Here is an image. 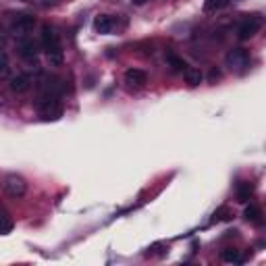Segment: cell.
Instances as JSON below:
<instances>
[{
    "mask_svg": "<svg viewBox=\"0 0 266 266\" xmlns=\"http://www.w3.org/2000/svg\"><path fill=\"white\" fill-rule=\"evenodd\" d=\"M131 3H133V5H138V7H140V5H146V3H148V0H131Z\"/></svg>",
    "mask_w": 266,
    "mask_h": 266,
    "instance_id": "21",
    "label": "cell"
},
{
    "mask_svg": "<svg viewBox=\"0 0 266 266\" xmlns=\"http://www.w3.org/2000/svg\"><path fill=\"white\" fill-rule=\"evenodd\" d=\"M183 75H185V81L192 85V87H196V85H200L202 83V71L200 69H185L183 71Z\"/></svg>",
    "mask_w": 266,
    "mask_h": 266,
    "instance_id": "13",
    "label": "cell"
},
{
    "mask_svg": "<svg viewBox=\"0 0 266 266\" xmlns=\"http://www.w3.org/2000/svg\"><path fill=\"white\" fill-rule=\"evenodd\" d=\"M227 218H229V210H227V208H220V210L214 212V218H212V220L216 223V220H227Z\"/></svg>",
    "mask_w": 266,
    "mask_h": 266,
    "instance_id": "19",
    "label": "cell"
},
{
    "mask_svg": "<svg viewBox=\"0 0 266 266\" xmlns=\"http://www.w3.org/2000/svg\"><path fill=\"white\" fill-rule=\"evenodd\" d=\"M31 83H33L31 75L19 73V75H15V77L11 79V92H13V94H25V92L31 90Z\"/></svg>",
    "mask_w": 266,
    "mask_h": 266,
    "instance_id": "9",
    "label": "cell"
},
{
    "mask_svg": "<svg viewBox=\"0 0 266 266\" xmlns=\"http://www.w3.org/2000/svg\"><path fill=\"white\" fill-rule=\"evenodd\" d=\"M243 216H245V220H250L254 225H262V210H260V206H256V204H250L248 208H245Z\"/></svg>",
    "mask_w": 266,
    "mask_h": 266,
    "instance_id": "12",
    "label": "cell"
},
{
    "mask_svg": "<svg viewBox=\"0 0 266 266\" xmlns=\"http://www.w3.org/2000/svg\"><path fill=\"white\" fill-rule=\"evenodd\" d=\"M11 231H13V220L5 212H0V235H7Z\"/></svg>",
    "mask_w": 266,
    "mask_h": 266,
    "instance_id": "17",
    "label": "cell"
},
{
    "mask_svg": "<svg viewBox=\"0 0 266 266\" xmlns=\"http://www.w3.org/2000/svg\"><path fill=\"white\" fill-rule=\"evenodd\" d=\"M220 258H223L227 264H239V262H243V256H241V252H239V250H233V248H229V250H223Z\"/></svg>",
    "mask_w": 266,
    "mask_h": 266,
    "instance_id": "14",
    "label": "cell"
},
{
    "mask_svg": "<svg viewBox=\"0 0 266 266\" xmlns=\"http://www.w3.org/2000/svg\"><path fill=\"white\" fill-rule=\"evenodd\" d=\"M3 187H5V194L13 200L23 198L27 194V181L21 175H7L3 181Z\"/></svg>",
    "mask_w": 266,
    "mask_h": 266,
    "instance_id": "4",
    "label": "cell"
},
{
    "mask_svg": "<svg viewBox=\"0 0 266 266\" xmlns=\"http://www.w3.org/2000/svg\"><path fill=\"white\" fill-rule=\"evenodd\" d=\"M7 73H9V56L0 50V77L7 75Z\"/></svg>",
    "mask_w": 266,
    "mask_h": 266,
    "instance_id": "18",
    "label": "cell"
},
{
    "mask_svg": "<svg viewBox=\"0 0 266 266\" xmlns=\"http://www.w3.org/2000/svg\"><path fill=\"white\" fill-rule=\"evenodd\" d=\"M17 52L21 59L25 61H33L35 56H37V44L31 40V37H19V42H17Z\"/></svg>",
    "mask_w": 266,
    "mask_h": 266,
    "instance_id": "7",
    "label": "cell"
},
{
    "mask_svg": "<svg viewBox=\"0 0 266 266\" xmlns=\"http://www.w3.org/2000/svg\"><path fill=\"white\" fill-rule=\"evenodd\" d=\"M250 52L245 48H233L225 54V65L231 71H243L245 67H250Z\"/></svg>",
    "mask_w": 266,
    "mask_h": 266,
    "instance_id": "3",
    "label": "cell"
},
{
    "mask_svg": "<svg viewBox=\"0 0 266 266\" xmlns=\"http://www.w3.org/2000/svg\"><path fill=\"white\" fill-rule=\"evenodd\" d=\"M227 5H229V0H206V3H204V9H206L208 13H212V11L225 9Z\"/></svg>",
    "mask_w": 266,
    "mask_h": 266,
    "instance_id": "16",
    "label": "cell"
},
{
    "mask_svg": "<svg viewBox=\"0 0 266 266\" xmlns=\"http://www.w3.org/2000/svg\"><path fill=\"white\" fill-rule=\"evenodd\" d=\"M166 61H168L170 69L177 71V73H183V71L187 69V63H185L183 59H179V56H175V54H168V56H166Z\"/></svg>",
    "mask_w": 266,
    "mask_h": 266,
    "instance_id": "15",
    "label": "cell"
},
{
    "mask_svg": "<svg viewBox=\"0 0 266 266\" xmlns=\"http://www.w3.org/2000/svg\"><path fill=\"white\" fill-rule=\"evenodd\" d=\"M94 27L102 35H110L117 27V21L110 15H100V17H96V21H94Z\"/></svg>",
    "mask_w": 266,
    "mask_h": 266,
    "instance_id": "10",
    "label": "cell"
},
{
    "mask_svg": "<svg viewBox=\"0 0 266 266\" xmlns=\"http://www.w3.org/2000/svg\"><path fill=\"white\" fill-rule=\"evenodd\" d=\"M59 98L61 96H37V108L46 121H56L63 117V104Z\"/></svg>",
    "mask_w": 266,
    "mask_h": 266,
    "instance_id": "2",
    "label": "cell"
},
{
    "mask_svg": "<svg viewBox=\"0 0 266 266\" xmlns=\"http://www.w3.org/2000/svg\"><path fill=\"white\" fill-rule=\"evenodd\" d=\"M260 29H262V17L260 15H250V17H245L243 21L239 23L237 37L245 42V40H250V37H254Z\"/></svg>",
    "mask_w": 266,
    "mask_h": 266,
    "instance_id": "5",
    "label": "cell"
},
{
    "mask_svg": "<svg viewBox=\"0 0 266 266\" xmlns=\"http://www.w3.org/2000/svg\"><path fill=\"white\" fill-rule=\"evenodd\" d=\"M31 3L37 5V7H44V9H46V7H54L56 0H31Z\"/></svg>",
    "mask_w": 266,
    "mask_h": 266,
    "instance_id": "20",
    "label": "cell"
},
{
    "mask_svg": "<svg viewBox=\"0 0 266 266\" xmlns=\"http://www.w3.org/2000/svg\"><path fill=\"white\" fill-rule=\"evenodd\" d=\"M125 83H127V87H144L148 83V75L142 69H127L125 71Z\"/></svg>",
    "mask_w": 266,
    "mask_h": 266,
    "instance_id": "8",
    "label": "cell"
},
{
    "mask_svg": "<svg viewBox=\"0 0 266 266\" xmlns=\"http://www.w3.org/2000/svg\"><path fill=\"white\" fill-rule=\"evenodd\" d=\"M35 27V17L33 15H27V13H19L13 17L11 21V31L19 37H25L31 29Z\"/></svg>",
    "mask_w": 266,
    "mask_h": 266,
    "instance_id": "6",
    "label": "cell"
},
{
    "mask_svg": "<svg viewBox=\"0 0 266 266\" xmlns=\"http://www.w3.org/2000/svg\"><path fill=\"white\" fill-rule=\"evenodd\" d=\"M235 196H237L239 202H248V200L254 196V185L248 183V181L237 183V192H235Z\"/></svg>",
    "mask_w": 266,
    "mask_h": 266,
    "instance_id": "11",
    "label": "cell"
},
{
    "mask_svg": "<svg viewBox=\"0 0 266 266\" xmlns=\"http://www.w3.org/2000/svg\"><path fill=\"white\" fill-rule=\"evenodd\" d=\"M42 46L44 52L48 56L50 65L61 67L63 65V46H61V35L52 25H44L42 27Z\"/></svg>",
    "mask_w": 266,
    "mask_h": 266,
    "instance_id": "1",
    "label": "cell"
}]
</instances>
